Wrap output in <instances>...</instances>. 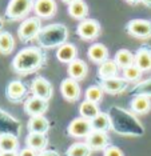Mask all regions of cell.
I'll return each mask as SVG.
<instances>
[{
    "mask_svg": "<svg viewBox=\"0 0 151 156\" xmlns=\"http://www.w3.org/2000/svg\"><path fill=\"white\" fill-rule=\"evenodd\" d=\"M111 122V129L123 137H141L145 135V126L131 109L120 105H111L107 111Z\"/></svg>",
    "mask_w": 151,
    "mask_h": 156,
    "instance_id": "6da1fadb",
    "label": "cell"
},
{
    "mask_svg": "<svg viewBox=\"0 0 151 156\" xmlns=\"http://www.w3.org/2000/svg\"><path fill=\"white\" fill-rule=\"evenodd\" d=\"M47 62V54L42 47L20 49L12 60V69L19 75H30L39 71Z\"/></svg>",
    "mask_w": 151,
    "mask_h": 156,
    "instance_id": "7a4b0ae2",
    "label": "cell"
},
{
    "mask_svg": "<svg viewBox=\"0 0 151 156\" xmlns=\"http://www.w3.org/2000/svg\"><path fill=\"white\" fill-rule=\"evenodd\" d=\"M68 28L62 23H53L43 27L39 32L36 40L39 47L43 49L59 48L62 44L67 43Z\"/></svg>",
    "mask_w": 151,
    "mask_h": 156,
    "instance_id": "3957f363",
    "label": "cell"
},
{
    "mask_svg": "<svg viewBox=\"0 0 151 156\" xmlns=\"http://www.w3.org/2000/svg\"><path fill=\"white\" fill-rule=\"evenodd\" d=\"M42 28V19L39 16L27 17L21 22L19 28H17V37L21 43H30L38 37Z\"/></svg>",
    "mask_w": 151,
    "mask_h": 156,
    "instance_id": "277c9868",
    "label": "cell"
},
{
    "mask_svg": "<svg viewBox=\"0 0 151 156\" xmlns=\"http://www.w3.org/2000/svg\"><path fill=\"white\" fill-rule=\"evenodd\" d=\"M35 5V0H9L6 8V17L11 22L26 19Z\"/></svg>",
    "mask_w": 151,
    "mask_h": 156,
    "instance_id": "5b68a950",
    "label": "cell"
},
{
    "mask_svg": "<svg viewBox=\"0 0 151 156\" xmlns=\"http://www.w3.org/2000/svg\"><path fill=\"white\" fill-rule=\"evenodd\" d=\"M23 127L21 122L15 116H12L6 109L0 108V136L3 135H13V136H20Z\"/></svg>",
    "mask_w": 151,
    "mask_h": 156,
    "instance_id": "8992f818",
    "label": "cell"
},
{
    "mask_svg": "<svg viewBox=\"0 0 151 156\" xmlns=\"http://www.w3.org/2000/svg\"><path fill=\"white\" fill-rule=\"evenodd\" d=\"M126 32L130 36L141 39V40L151 39V20L132 19L126 24Z\"/></svg>",
    "mask_w": 151,
    "mask_h": 156,
    "instance_id": "52a82bcc",
    "label": "cell"
},
{
    "mask_svg": "<svg viewBox=\"0 0 151 156\" xmlns=\"http://www.w3.org/2000/svg\"><path fill=\"white\" fill-rule=\"evenodd\" d=\"M100 31H102L100 23L95 19H83L76 27V35L86 41L95 40L100 35Z\"/></svg>",
    "mask_w": 151,
    "mask_h": 156,
    "instance_id": "ba28073f",
    "label": "cell"
},
{
    "mask_svg": "<svg viewBox=\"0 0 151 156\" xmlns=\"http://www.w3.org/2000/svg\"><path fill=\"white\" fill-rule=\"evenodd\" d=\"M92 131V124L91 120L83 118V116H79V118H75L70 122V124L67 126V133L68 136L71 137H76V139H80V137H87L88 133Z\"/></svg>",
    "mask_w": 151,
    "mask_h": 156,
    "instance_id": "9c48e42d",
    "label": "cell"
},
{
    "mask_svg": "<svg viewBox=\"0 0 151 156\" xmlns=\"http://www.w3.org/2000/svg\"><path fill=\"white\" fill-rule=\"evenodd\" d=\"M27 95H28L27 87L20 80H12L7 84L6 96L8 99V101L15 103V104H20V103L26 101Z\"/></svg>",
    "mask_w": 151,
    "mask_h": 156,
    "instance_id": "30bf717a",
    "label": "cell"
},
{
    "mask_svg": "<svg viewBox=\"0 0 151 156\" xmlns=\"http://www.w3.org/2000/svg\"><path fill=\"white\" fill-rule=\"evenodd\" d=\"M31 92L34 96L42 98L50 101L53 96V87L46 77L36 76L31 83Z\"/></svg>",
    "mask_w": 151,
    "mask_h": 156,
    "instance_id": "8fae6325",
    "label": "cell"
},
{
    "mask_svg": "<svg viewBox=\"0 0 151 156\" xmlns=\"http://www.w3.org/2000/svg\"><path fill=\"white\" fill-rule=\"evenodd\" d=\"M128 81L124 77H119L115 76L111 79H104V80H99V86L103 88V91L106 94L110 95H119L123 94L128 90Z\"/></svg>",
    "mask_w": 151,
    "mask_h": 156,
    "instance_id": "7c38bea8",
    "label": "cell"
},
{
    "mask_svg": "<svg viewBox=\"0 0 151 156\" xmlns=\"http://www.w3.org/2000/svg\"><path fill=\"white\" fill-rule=\"evenodd\" d=\"M60 92H62V96L70 103H75L79 100L82 94L80 86H79L78 80L71 79V77H66L62 80L60 83Z\"/></svg>",
    "mask_w": 151,
    "mask_h": 156,
    "instance_id": "4fadbf2b",
    "label": "cell"
},
{
    "mask_svg": "<svg viewBox=\"0 0 151 156\" xmlns=\"http://www.w3.org/2000/svg\"><path fill=\"white\" fill-rule=\"evenodd\" d=\"M24 112L30 116H36V115H44L48 109V100H44L38 96H30L26 99L23 103Z\"/></svg>",
    "mask_w": 151,
    "mask_h": 156,
    "instance_id": "5bb4252c",
    "label": "cell"
},
{
    "mask_svg": "<svg viewBox=\"0 0 151 156\" xmlns=\"http://www.w3.org/2000/svg\"><path fill=\"white\" fill-rule=\"evenodd\" d=\"M86 143L92 148V151H104L110 145V137L107 132L92 129L86 137Z\"/></svg>",
    "mask_w": 151,
    "mask_h": 156,
    "instance_id": "9a60e30c",
    "label": "cell"
},
{
    "mask_svg": "<svg viewBox=\"0 0 151 156\" xmlns=\"http://www.w3.org/2000/svg\"><path fill=\"white\" fill-rule=\"evenodd\" d=\"M57 5L55 0H35L34 12L40 19H51L55 16Z\"/></svg>",
    "mask_w": 151,
    "mask_h": 156,
    "instance_id": "2e32d148",
    "label": "cell"
},
{
    "mask_svg": "<svg viewBox=\"0 0 151 156\" xmlns=\"http://www.w3.org/2000/svg\"><path fill=\"white\" fill-rule=\"evenodd\" d=\"M135 66L139 67L143 72L151 71V47L150 45H142L135 52Z\"/></svg>",
    "mask_w": 151,
    "mask_h": 156,
    "instance_id": "e0dca14e",
    "label": "cell"
},
{
    "mask_svg": "<svg viewBox=\"0 0 151 156\" xmlns=\"http://www.w3.org/2000/svg\"><path fill=\"white\" fill-rule=\"evenodd\" d=\"M67 72H68V77L71 79H75V80H83L88 73V67L86 64V62H83L82 59H75L72 60L71 63H68V68H67Z\"/></svg>",
    "mask_w": 151,
    "mask_h": 156,
    "instance_id": "ac0fdd59",
    "label": "cell"
},
{
    "mask_svg": "<svg viewBox=\"0 0 151 156\" xmlns=\"http://www.w3.org/2000/svg\"><path fill=\"white\" fill-rule=\"evenodd\" d=\"M48 137L46 136V133H38V132H30L26 137V145L32 148L36 152H42L47 150L48 147Z\"/></svg>",
    "mask_w": 151,
    "mask_h": 156,
    "instance_id": "d6986e66",
    "label": "cell"
},
{
    "mask_svg": "<svg viewBox=\"0 0 151 156\" xmlns=\"http://www.w3.org/2000/svg\"><path fill=\"white\" fill-rule=\"evenodd\" d=\"M50 124L48 119L44 115H36V116H30L27 122V128L30 132H38V133H47L50 131Z\"/></svg>",
    "mask_w": 151,
    "mask_h": 156,
    "instance_id": "ffe728a7",
    "label": "cell"
},
{
    "mask_svg": "<svg viewBox=\"0 0 151 156\" xmlns=\"http://www.w3.org/2000/svg\"><path fill=\"white\" fill-rule=\"evenodd\" d=\"M78 58V48L72 43H64L56 49V59L60 63H71Z\"/></svg>",
    "mask_w": 151,
    "mask_h": 156,
    "instance_id": "44dd1931",
    "label": "cell"
},
{
    "mask_svg": "<svg viewBox=\"0 0 151 156\" xmlns=\"http://www.w3.org/2000/svg\"><path fill=\"white\" fill-rule=\"evenodd\" d=\"M87 56L95 64H100L109 59V48L103 43H94L87 51Z\"/></svg>",
    "mask_w": 151,
    "mask_h": 156,
    "instance_id": "7402d4cb",
    "label": "cell"
},
{
    "mask_svg": "<svg viewBox=\"0 0 151 156\" xmlns=\"http://www.w3.org/2000/svg\"><path fill=\"white\" fill-rule=\"evenodd\" d=\"M130 108L135 115H146L151 111V99L146 96H132Z\"/></svg>",
    "mask_w": 151,
    "mask_h": 156,
    "instance_id": "603a6c76",
    "label": "cell"
},
{
    "mask_svg": "<svg viewBox=\"0 0 151 156\" xmlns=\"http://www.w3.org/2000/svg\"><path fill=\"white\" fill-rule=\"evenodd\" d=\"M118 69L119 67L115 63L114 59H107L103 63L99 64L98 68V76L99 80H104V79H111V77L118 76Z\"/></svg>",
    "mask_w": 151,
    "mask_h": 156,
    "instance_id": "cb8c5ba5",
    "label": "cell"
},
{
    "mask_svg": "<svg viewBox=\"0 0 151 156\" xmlns=\"http://www.w3.org/2000/svg\"><path fill=\"white\" fill-rule=\"evenodd\" d=\"M67 11H68V15L72 19L83 20V19H87L88 16V5L86 4V2H83V0H76V2L68 4Z\"/></svg>",
    "mask_w": 151,
    "mask_h": 156,
    "instance_id": "d4e9b609",
    "label": "cell"
},
{
    "mask_svg": "<svg viewBox=\"0 0 151 156\" xmlns=\"http://www.w3.org/2000/svg\"><path fill=\"white\" fill-rule=\"evenodd\" d=\"M114 60H115V63L118 64L119 68L124 69V68H127V67L135 64V55L132 54L131 51H128V49L122 48L115 54Z\"/></svg>",
    "mask_w": 151,
    "mask_h": 156,
    "instance_id": "484cf974",
    "label": "cell"
},
{
    "mask_svg": "<svg viewBox=\"0 0 151 156\" xmlns=\"http://www.w3.org/2000/svg\"><path fill=\"white\" fill-rule=\"evenodd\" d=\"M100 112L102 111H100L99 105L96 104V103L86 100V99L80 103V105H79V115L83 116L86 119H88V120H92L96 115H99Z\"/></svg>",
    "mask_w": 151,
    "mask_h": 156,
    "instance_id": "4316f807",
    "label": "cell"
},
{
    "mask_svg": "<svg viewBox=\"0 0 151 156\" xmlns=\"http://www.w3.org/2000/svg\"><path fill=\"white\" fill-rule=\"evenodd\" d=\"M92 148L86 143V141H79V143H74L67 148L66 156H91Z\"/></svg>",
    "mask_w": 151,
    "mask_h": 156,
    "instance_id": "83f0119b",
    "label": "cell"
},
{
    "mask_svg": "<svg viewBox=\"0 0 151 156\" xmlns=\"http://www.w3.org/2000/svg\"><path fill=\"white\" fill-rule=\"evenodd\" d=\"M130 94L132 96H146L151 99V77L136 81L135 86L130 90Z\"/></svg>",
    "mask_w": 151,
    "mask_h": 156,
    "instance_id": "f1b7e54d",
    "label": "cell"
},
{
    "mask_svg": "<svg viewBox=\"0 0 151 156\" xmlns=\"http://www.w3.org/2000/svg\"><path fill=\"white\" fill-rule=\"evenodd\" d=\"M15 48V39L8 31H0V54L9 55Z\"/></svg>",
    "mask_w": 151,
    "mask_h": 156,
    "instance_id": "f546056e",
    "label": "cell"
},
{
    "mask_svg": "<svg viewBox=\"0 0 151 156\" xmlns=\"http://www.w3.org/2000/svg\"><path fill=\"white\" fill-rule=\"evenodd\" d=\"M92 129L95 131H103V132H109L111 129V122L110 116L107 112H100L99 115H96L94 119L91 120Z\"/></svg>",
    "mask_w": 151,
    "mask_h": 156,
    "instance_id": "4dcf8cb0",
    "label": "cell"
},
{
    "mask_svg": "<svg viewBox=\"0 0 151 156\" xmlns=\"http://www.w3.org/2000/svg\"><path fill=\"white\" fill-rule=\"evenodd\" d=\"M19 150V137L13 135H3L0 136V151L9 152Z\"/></svg>",
    "mask_w": 151,
    "mask_h": 156,
    "instance_id": "1f68e13d",
    "label": "cell"
},
{
    "mask_svg": "<svg viewBox=\"0 0 151 156\" xmlns=\"http://www.w3.org/2000/svg\"><path fill=\"white\" fill-rule=\"evenodd\" d=\"M104 94H106V92L103 91V88L100 87L99 84H95V86H90L87 90H86L84 99L86 100H90L92 103L99 104V103L103 100V95Z\"/></svg>",
    "mask_w": 151,
    "mask_h": 156,
    "instance_id": "d6a6232c",
    "label": "cell"
},
{
    "mask_svg": "<svg viewBox=\"0 0 151 156\" xmlns=\"http://www.w3.org/2000/svg\"><path fill=\"white\" fill-rule=\"evenodd\" d=\"M142 72L143 71L139 68V67L132 64V66H130V67H127V68L123 69V77L128 81V83H136V81L141 80Z\"/></svg>",
    "mask_w": 151,
    "mask_h": 156,
    "instance_id": "836d02e7",
    "label": "cell"
},
{
    "mask_svg": "<svg viewBox=\"0 0 151 156\" xmlns=\"http://www.w3.org/2000/svg\"><path fill=\"white\" fill-rule=\"evenodd\" d=\"M103 156H124V154L116 145H109V147L103 151Z\"/></svg>",
    "mask_w": 151,
    "mask_h": 156,
    "instance_id": "e575fe53",
    "label": "cell"
},
{
    "mask_svg": "<svg viewBox=\"0 0 151 156\" xmlns=\"http://www.w3.org/2000/svg\"><path fill=\"white\" fill-rule=\"evenodd\" d=\"M38 155H39V152H36L30 147H26L19 151V156H38Z\"/></svg>",
    "mask_w": 151,
    "mask_h": 156,
    "instance_id": "d590c367",
    "label": "cell"
},
{
    "mask_svg": "<svg viewBox=\"0 0 151 156\" xmlns=\"http://www.w3.org/2000/svg\"><path fill=\"white\" fill-rule=\"evenodd\" d=\"M38 156H60V155H59V152L55 150H44V151L39 152Z\"/></svg>",
    "mask_w": 151,
    "mask_h": 156,
    "instance_id": "8d00e7d4",
    "label": "cell"
},
{
    "mask_svg": "<svg viewBox=\"0 0 151 156\" xmlns=\"http://www.w3.org/2000/svg\"><path fill=\"white\" fill-rule=\"evenodd\" d=\"M0 156H19V152L17 151H9V152L0 151Z\"/></svg>",
    "mask_w": 151,
    "mask_h": 156,
    "instance_id": "74e56055",
    "label": "cell"
},
{
    "mask_svg": "<svg viewBox=\"0 0 151 156\" xmlns=\"http://www.w3.org/2000/svg\"><path fill=\"white\" fill-rule=\"evenodd\" d=\"M124 2H127L128 4H131V5H136V4H139V3H142V0H124Z\"/></svg>",
    "mask_w": 151,
    "mask_h": 156,
    "instance_id": "f35d334b",
    "label": "cell"
},
{
    "mask_svg": "<svg viewBox=\"0 0 151 156\" xmlns=\"http://www.w3.org/2000/svg\"><path fill=\"white\" fill-rule=\"evenodd\" d=\"M142 4H145L146 7L151 8V0H142Z\"/></svg>",
    "mask_w": 151,
    "mask_h": 156,
    "instance_id": "ab89813d",
    "label": "cell"
},
{
    "mask_svg": "<svg viewBox=\"0 0 151 156\" xmlns=\"http://www.w3.org/2000/svg\"><path fill=\"white\" fill-rule=\"evenodd\" d=\"M3 27H4V20H3V17L0 16V31L3 30Z\"/></svg>",
    "mask_w": 151,
    "mask_h": 156,
    "instance_id": "60d3db41",
    "label": "cell"
},
{
    "mask_svg": "<svg viewBox=\"0 0 151 156\" xmlns=\"http://www.w3.org/2000/svg\"><path fill=\"white\" fill-rule=\"evenodd\" d=\"M63 3H66V4H71V3H74V2H76V0H62Z\"/></svg>",
    "mask_w": 151,
    "mask_h": 156,
    "instance_id": "b9f144b4",
    "label": "cell"
}]
</instances>
